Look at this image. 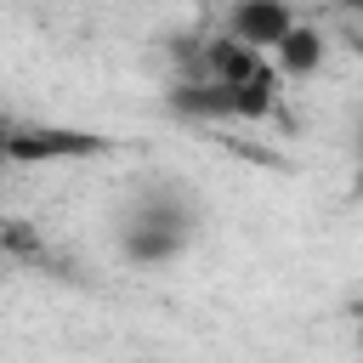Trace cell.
<instances>
[{"label":"cell","instance_id":"3","mask_svg":"<svg viewBox=\"0 0 363 363\" xmlns=\"http://www.w3.org/2000/svg\"><path fill=\"white\" fill-rule=\"evenodd\" d=\"M295 23H301V17H295L289 0H238V6L227 11V34H238L244 45H255V51H267V57H272V45H278Z\"/></svg>","mask_w":363,"mask_h":363},{"label":"cell","instance_id":"5","mask_svg":"<svg viewBox=\"0 0 363 363\" xmlns=\"http://www.w3.org/2000/svg\"><path fill=\"white\" fill-rule=\"evenodd\" d=\"M11 130H17V125L0 113V164H11Z\"/></svg>","mask_w":363,"mask_h":363},{"label":"cell","instance_id":"4","mask_svg":"<svg viewBox=\"0 0 363 363\" xmlns=\"http://www.w3.org/2000/svg\"><path fill=\"white\" fill-rule=\"evenodd\" d=\"M318 62H323V34H318V28H306V23H295V28L272 45V68H278V74H289V79L318 74Z\"/></svg>","mask_w":363,"mask_h":363},{"label":"cell","instance_id":"2","mask_svg":"<svg viewBox=\"0 0 363 363\" xmlns=\"http://www.w3.org/2000/svg\"><path fill=\"white\" fill-rule=\"evenodd\" d=\"M108 142L74 125H17L11 130V164H51V159H91Z\"/></svg>","mask_w":363,"mask_h":363},{"label":"cell","instance_id":"8","mask_svg":"<svg viewBox=\"0 0 363 363\" xmlns=\"http://www.w3.org/2000/svg\"><path fill=\"white\" fill-rule=\"evenodd\" d=\"M357 142H363V125H357Z\"/></svg>","mask_w":363,"mask_h":363},{"label":"cell","instance_id":"1","mask_svg":"<svg viewBox=\"0 0 363 363\" xmlns=\"http://www.w3.org/2000/svg\"><path fill=\"white\" fill-rule=\"evenodd\" d=\"M193 227H199L193 204H182L176 193H147V199H136V210L125 216L119 250H125V261H136V267H164V261H176V255L193 244Z\"/></svg>","mask_w":363,"mask_h":363},{"label":"cell","instance_id":"6","mask_svg":"<svg viewBox=\"0 0 363 363\" xmlns=\"http://www.w3.org/2000/svg\"><path fill=\"white\" fill-rule=\"evenodd\" d=\"M346 6H352V11H357V17H363V0H346Z\"/></svg>","mask_w":363,"mask_h":363},{"label":"cell","instance_id":"7","mask_svg":"<svg viewBox=\"0 0 363 363\" xmlns=\"http://www.w3.org/2000/svg\"><path fill=\"white\" fill-rule=\"evenodd\" d=\"M357 57H363V34H357Z\"/></svg>","mask_w":363,"mask_h":363},{"label":"cell","instance_id":"9","mask_svg":"<svg viewBox=\"0 0 363 363\" xmlns=\"http://www.w3.org/2000/svg\"><path fill=\"white\" fill-rule=\"evenodd\" d=\"M357 340H363V335H357Z\"/></svg>","mask_w":363,"mask_h":363}]
</instances>
